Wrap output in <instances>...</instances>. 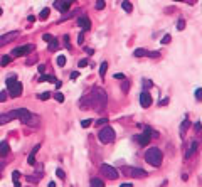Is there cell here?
Wrapping results in <instances>:
<instances>
[{
  "label": "cell",
  "instance_id": "cell-24",
  "mask_svg": "<svg viewBox=\"0 0 202 187\" xmlns=\"http://www.w3.org/2000/svg\"><path fill=\"white\" fill-rule=\"evenodd\" d=\"M106 69H108V63H101V66H99V76H101V78H104Z\"/></svg>",
  "mask_w": 202,
  "mask_h": 187
},
{
  "label": "cell",
  "instance_id": "cell-52",
  "mask_svg": "<svg viewBox=\"0 0 202 187\" xmlns=\"http://www.w3.org/2000/svg\"><path fill=\"white\" fill-rule=\"evenodd\" d=\"M2 169H3V162H0V170H2Z\"/></svg>",
  "mask_w": 202,
  "mask_h": 187
},
{
  "label": "cell",
  "instance_id": "cell-42",
  "mask_svg": "<svg viewBox=\"0 0 202 187\" xmlns=\"http://www.w3.org/2000/svg\"><path fill=\"white\" fill-rule=\"evenodd\" d=\"M78 66H79V67H86V66H88V59H81V61L78 63Z\"/></svg>",
  "mask_w": 202,
  "mask_h": 187
},
{
  "label": "cell",
  "instance_id": "cell-21",
  "mask_svg": "<svg viewBox=\"0 0 202 187\" xmlns=\"http://www.w3.org/2000/svg\"><path fill=\"white\" fill-rule=\"evenodd\" d=\"M39 81L44 83V81H49V83H56L57 79L54 76H47V74H41V78H39Z\"/></svg>",
  "mask_w": 202,
  "mask_h": 187
},
{
  "label": "cell",
  "instance_id": "cell-45",
  "mask_svg": "<svg viewBox=\"0 0 202 187\" xmlns=\"http://www.w3.org/2000/svg\"><path fill=\"white\" fill-rule=\"evenodd\" d=\"M37 71H39V73H44V71H46V66H44V64H39V66H37Z\"/></svg>",
  "mask_w": 202,
  "mask_h": 187
},
{
  "label": "cell",
  "instance_id": "cell-23",
  "mask_svg": "<svg viewBox=\"0 0 202 187\" xmlns=\"http://www.w3.org/2000/svg\"><path fill=\"white\" fill-rule=\"evenodd\" d=\"M49 14H50V10L49 9H44L41 14H39V20H46L49 17Z\"/></svg>",
  "mask_w": 202,
  "mask_h": 187
},
{
  "label": "cell",
  "instance_id": "cell-27",
  "mask_svg": "<svg viewBox=\"0 0 202 187\" xmlns=\"http://www.w3.org/2000/svg\"><path fill=\"white\" fill-rule=\"evenodd\" d=\"M121 9L126 10V12H131V9H133V5L130 2H121Z\"/></svg>",
  "mask_w": 202,
  "mask_h": 187
},
{
  "label": "cell",
  "instance_id": "cell-22",
  "mask_svg": "<svg viewBox=\"0 0 202 187\" xmlns=\"http://www.w3.org/2000/svg\"><path fill=\"white\" fill-rule=\"evenodd\" d=\"M10 63H12V56H3L0 59V66H9Z\"/></svg>",
  "mask_w": 202,
  "mask_h": 187
},
{
  "label": "cell",
  "instance_id": "cell-36",
  "mask_svg": "<svg viewBox=\"0 0 202 187\" xmlns=\"http://www.w3.org/2000/svg\"><path fill=\"white\" fill-rule=\"evenodd\" d=\"M196 100L197 101H202V88L196 89Z\"/></svg>",
  "mask_w": 202,
  "mask_h": 187
},
{
  "label": "cell",
  "instance_id": "cell-1",
  "mask_svg": "<svg viewBox=\"0 0 202 187\" xmlns=\"http://www.w3.org/2000/svg\"><path fill=\"white\" fill-rule=\"evenodd\" d=\"M88 98H89V101H91V108H96V110H103L108 103V95H106V91L101 89V88H95Z\"/></svg>",
  "mask_w": 202,
  "mask_h": 187
},
{
  "label": "cell",
  "instance_id": "cell-8",
  "mask_svg": "<svg viewBox=\"0 0 202 187\" xmlns=\"http://www.w3.org/2000/svg\"><path fill=\"white\" fill-rule=\"evenodd\" d=\"M34 49H35L34 44H27V46H22V47H17V49H14V51H12V57L27 56V54H30Z\"/></svg>",
  "mask_w": 202,
  "mask_h": 187
},
{
  "label": "cell",
  "instance_id": "cell-14",
  "mask_svg": "<svg viewBox=\"0 0 202 187\" xmlns=\"http://www.w3.org/2000/svg\"><path fill=\"white\" fill-rule=\"evenodd\" d=\"M41 150V145H34V148H32V152L29 153V157H27V164L29 165H35V153Z\"/></svg>",
  "mask_w": 202,
  "mask_h": 187
},
{
  "label": "cell",
  "instance_id": "cell-53",
  "mask_svg": "<svg viewBox=\"0 0 202 187\" xmlns=\"http://www.w3.org/2000/svg\"><path fill=\"white\" fill-rule=\"evenodd\" d=\"M0 15H2V9H0Z\"/></svg>",
  "mask_w": 202,
  "mask_h": 187
},
{
  "label": "cell",
  "instance_id": "cell-20",
  "mask_svg": "<svg viewBox=\"0 0 202 187\" xmlns=\"http://www.w3.org/2000/svg\"><path fill=\"white\" fill-rule=\"evenodd\" d=\"M91 187H104V182L98 177H93L91 179Z\"/></svg>",
  "mask_w": 202,
  "mask_h": 187
},
{
  "label": "cell",
  "instance_id": "cell-16",
  "mask_svg": "<svg viewBox=\"0 0 202 187\" xmlns=\"http://www.w3.org/2000/svg\"><path fill=\"white\" fill-rule=\"evenodd\" d=\"M189 147H190V148L187 150V153H185V159H190V157H192L194 153L197 152V148H199V142H197V140H194V142L190 143Z\"/></svg>",
  "mask_w": 202,
  "mask_h": 187
},
{
  "label": "cell",
  "instance_id": "cell-44",
  "mask_svg": "<svg viewBox=\"0 0 202 187\" xmlns=\"http://www.w3.org/2000/svg\"><path fill=\"white\" fill-rule=\"evenodd\" d=\"M83 42H84V34H83V32H81V34H79V35H78V44H79V46H81V44H83Z\"/></svg>",
  "mask_w": 202,
  "mask_h": 187
},
{
  "label": "cell",
  "instance_id": "cell-43",
  "mask_svg": "<svg viewBox=\"0 0 202 187\" xmlns=\"http://www.w3.org/2000/svg\"><path fill=\"white\" fill-rule=\"evenodd\" d=\"M7 93L9 91H0V101H5L7 100Z\"/></svg>",
  "mask_w": 202,
  "mask_h": 187
},
{
  "label": "cell",
  "instance_id": "cell-26",
  "mask_svg": "<svg viewBox=\"0 0 202 187\" xmlns=\"http://www.w3.org/2000/svg\"><path fill=\"white\" fill-rule=\"evenodd\" d=\"M135 54L136 57H143V56H147V54H148V51H145V49H135Z\"/></svg>",
  "mask_w": 202,
  "mask_h": 187
},
{
  "label": "cell",
  "instance_id": "cell-3",
  "mask_svg": "<svg viewBox=\"0 0 202 187\" xmlns=\"http://www.w3.org/2000/svg\"><path fill=\"white\" fill-rule=\"evenodd\" d=\"M7 89H9V95L12 96V98H19L20 95H22V83L14 79V78H9L7 79Z\"/></svg>",
  "mask_w": 202,
  "mask_h": 187
},
{
  "label": "cell",
  "instance_id": "cell-7",
  "mask_svg": "<svg viewBox=\"0 0 202 187\" xmlns=\"http://www.w3.org/2000/svg\"><path fill=\"white\" fill-rule=\"evenodd\" d=\"M99 170H101V174H103L104 177L111 179V181L118 179V170H116L115 167H111V165H108V164H103V165L99 167Z\"/></svg>",
  "mask_w": 202,
  "mask_h": 187
},
{
  "label": "cell",
  "instance_id": "cell-9",
  "mask_svg": "<svg viewBox=\"0 0 202 187\" xmlns=\"http://www.w3.org/2000/svg\"><path fill=\"white\" fill-rule=\"evenodd\" d=\"M7 115H9L10 118H19V120L22 121L25 116H29V115H30V111L25 110V108H17V110H12L10 113H7Z\"/></svg>",
  "mask_w": 202,
  "mask_h": 187
},
{
  "label": "cell",
  "instance_id": "cell-10",
  "mask_svg": "<svg viewBox=\"0 0 202 187\" xmlns=\"http://www.w3.org/2000/svg\"><path fill=\"white\" fill-rule=\"evenodd\" d=\"M140 105H142L143 108L152 106V96H150V93L147 91V89H143V91L140 93Z\"/></svg>",
  "mask_w": 202,
  "mask_h": 187
},
{
  "label": "cell",
  "instance_id": "cell-32",
  "mask_svg": "<svg viewBox=\"0 0 202 187\" xmlns=\"http://www.w3.org/2000/svg\"><path fill=\"white\" fill-rule=\"evenodd\" d=\"M91 125H93V120H89V118H88V120H83V121H81V127H83V128H88V127H91Z\"/></svg>",
  "mask_w": 202,
  "mask_h": 187
},
{
  "label": "cell",
  "instance_id": "cell-38",
  "mask_svg": "<svg viewBox=\"0 0 202 187\" xmlns=\"http://www.w3.org/2000/svg\"><path fill=\"white\" fill-rule=\"evenodd\" d=\"M184 27H185V20H184V19H180L179 22H177V29H179V30H182Z\"/></svg>",
  "mask_w": 202,
  "mask_h": 187
},
{
  "label": "cell",
  "instance_id": "cell-49",
  "mask_svg": "<svg viewBox=\"0 0 202 187\" xmlns=\"http://www.w3.org/2000/svg\"><path fill=\"white\" fill-rule=\"evenodd\" d=\"M78 76H79V73H78V71H73V73H71V79H76Z\"/></svg>",
  "mask_w": 202,
  "mask_h": 187
},
{
  "label": "cell",
  "instance_id": "cell-47",
  "mask_svg": "<svg viewBox=\"0 0 202 187\" xmlns=\"http://www.w3.org/2000/svg\"><path fill=\"white\" fill-rule=\"evenodd\" d=\"M143 86H145V88H150V86H152V81H150V79H143Z\"/></svg>",
  "mask_w": 202,
  "mask_h": 187
},
{
  "label": "cell",
  "instance_id": "cell-51",
  "mask_svg": "<svg viewBox=\"0 0 202 187\" xmlns=\"http://www.w3.org/2000/svg\"><path fill=\"white\" fill-rule=\"evenodd\" d=\"M49 187H56V184H54V182H49Z\"/></svg>",
  "mask_w": 202,
  "mask_h": 187
},
{
  "label": "cell",
  "instance_id": "cell-12",
  "mask_svg": "<svg viewBox=\"0 0 202 187\" xmlns=\"http://www.w3.org/2000/svg\"><path fill=\"white\" fill-rule=\"evenodd\" d=\"M78 26L83 29V30H89V27H91V20H89V17L86 15H81L78 19Z\"/></svg>",
  "mask_w": 202,
  "mask_h": 187
},
{
  "label": "cell",
  "instance_id": "cell-34",
  "mask_svg": "<svg viewBox=\"0 0 202 187\" xmlns=\"http://www.w3.org/2000/svg\"><path fill=\"white\" fill-rule=\"evenodd\" d=\"M108 123V120H106V118H99V120H96L95 121V125H96V127H101V125H106Z\"/></svg>",
  "mask_w": 202,
  "mask_h": 187
},
{
  "label": "cell",
  "instance_id": "cell-17",
  "mask_svg": "<svg viewBox=\"0 0 202 187\" xmlns=\"http://www.w3.org/2000/svg\"><path fill=\"white\" fill-rule=\"evenodd\" d=\"M10 153V147L7 142H2L0 143V159H3V157H7Z\"/></svg>",
  "mask_w": 202,
  "mask_h": 187
},
{
  "label": "cell",
  "instance_id": "cell-29",
  "mask_svg": "<svg viewBox=\"0 0 202 187\" xmlns=\"http://www.w3.org/2000/svg\"><path fill=\"white\" fill-rule=\"evenodd\" d=\"M54 98H56V101H59V103L64 101V95H63V93H59V91L54 93Z\"/></svg>",
  "mask_w": 202,
  "mask_h": 187
},
{
  "label": "cell",
  "instance_id": "cell-28",
  "mask_svg": "<svg viewBox=\"0 0 202 187\" xmlns=\"http://www.w3.org/2000/svg\"><path fill=\"white\" fill-rule=\"evenodd\" d=\"M56 63H57V66H64L66 64V56H57Z\"/></svg>",
  "mask_w": 202,
  "mask_h": 187
},
{
  "label": "cell",
  "instance_id": "cell-11",
  "mask_svg": "<svg viewBox=\"0 0 202 187\" xmlns=\"http://www.w3.org/2000/svg\"><path fill=\"white\" fill-rule=\"evenodd\" d=\"M22 123L24 125H29V127H37V125H39V116L30 113L29 116H25L24 120H22Z\"/></svg>",
  "mask_w": 202,
  "mask_h": 187
},
{
  "label": "cell",
  "instance_id": "cell-48",
  "mask_svg": "<svg viewBox=\"0 0 202 187\" xmlns=\"http://www.w3.org/2000/svg\"><path fill=\"white\" fill-rule=\"evenodd\" d=\"M196 132H197V133H200V132H202V125L200 123H196Z\"/></svg>",
  "mask_w": 202,
  "mask_h": 187
},
{
  "label": "cell",
  "instance_id": "cell-4",
  "mask_svg": "<svg viewBox=\"0 0 202 187\" xmlns=\"http://www.w3.org/2000/svg\"><path fill=\"white\" fill-rule=\"evenodd\" d=\"M98 138H99L101 143H111V142L115 140V130L106 125V127H103V128L98 132Z\"/></svg>",
  "mask_w": 202,
  "mask_h": 187
},
{
  "label": "cell",
  "instance_id": "cell-5",
  "mask_svg": "<svg viewBox=\"0 0 202 187\" xmlns=\"http://www.w3.org/2000/svg\"><path fill=\"white\" fill-rule=\"evenodd\" d=\"M121 172H123L125 175H128V177H136V179H142L147 175V172L143 170V169H138V167H123Z\"/></svg>",
  "mask_w": 202,
  "mask_h": 187
},
{
  "label": "cell",
  "instance_id": "cell-37",
  "mask_svg": "<svg viewBox=\"0 0 202 187\" xmlns=\"http://www.w3.org/2000/svg\"><path fill=\"white\" fill-rule=\"evenodd\" d=\"M42 39H44L46 42H49V44H50V42L54 41V37H52V35H50V34H44V35H42Z\"/></svg>",
  "mask_w": 202,
  "mask_h": 187
},
{
  "label": "cell",
  "instance_id": "cell-41",
  "mask_svg": "<svg viewBox=\"0 0 202 187\" xmlns=\"http://www.w3.org/2000/svg\"><path fill=\"white\" fill-rule=\"evenodd\" d=\"M56 174H57V177H59V179H64V177H66V174H64V170H63V169H57V170H56Z\"/></svg>",
  "mask_w": 202,
  "mask_h": 187
},
{
  "label": "cell",
  "instance_id": "cell-25",
  "mask_svg": "<svg viewBox=\"0 0 202 187\" xmlns=\"http://www.w3.org/2000/svg\"><path fill=\"white\" fill-rule=\"evenodd\" d=\"M10 120H12V118H10L7 113H5V115H0V125H5V123H9Z\"/></svg>",
  "mask_w": 202,
  "mask_h": 187
},
{
  "label": "cell",
  "instance_id": "cell-50",
  "mask_svg": "<svg viewBox=\"0 0 202 187\" xmlns=\"http://www.w3.org/2000/svg\"><path fill=\"white\" fill-rule=\"evenodd\" d=\"M120 187H133V185H131V184H128V182H126V184H121Z\"/></svg>",
  "mask_w": 202,
  "mask_h": 187
},
{
  "label": "cell",
  "instance_id": "cell-33",
  "mask_svg": "<svg viewBox=\"0 0 202 187\" xmlns=\"http://www.w3.org/2000/svg\"><path fill=\"white\" fill-rule=\"evenodd\" d=\"M12 179H14V184H19V179H20V172H14L12 174Z\"/></svg>",
  "mask_w": 202,
  "mask_h": 187
},
{
  "label": "cell",
  "instance_id": "cell-6",
  "mask_svg": "<svg viewBox=\"0 0 202 187\" xmlns=\"http://www.w3.org/2000/svg\"><path fill=\"white\" fill-rule=\"evenodd\" d=\"M152 136H157V133H153V132H152L150 128H147V130L143 132L142 135H136V136H135V142H136V143H140L142 147H145V145H148V143H150Z\"/></svg>",
  "mask_w": 202,
  "mask_h": 187
},
{
  "label": "cell",
  "instance_id": "cell-13",
  "mask_svg": "<svg viewBox=\"0 0 202 187\" xmlns=\"http://www.w3.org/2000/svg\"><path fill=\"white\" fill-rule=\"evenodd\" d=\"M17 35H19V32H17V30H14V32H9V34L2 35V37H0V47H2V46H5V44H9V42L12 41L14 37H17Z\"/></svg>",
  "mask_w": 202,
  "mask_h": 187
},
{
  "label": "cell",
  "instance_id": "cell-18",
  "mask_svg": "<svg viewBox=\"0 0 202 187\" xmlns=\"http://www.w3.org/2000/svg\"><path fill=\"white\" fill-rule=\"evenodd\" d=\"M79 108H81V110H89V108H91V101H89L88 96L81 98V101H79Z\"/></svg>",
  "mask_w": 202,
  "mask_h": 187
},
{
  "label": "cell",
  "instance_id": "cell-35",
  "mask_svg": "<svg viewBox=\"0 0 202 187\" xmlns=\"http://www.w3.org/2000/svg\"><path fill=\"white\" fill-rule=\"evenodd\" d=\"M128 89H130V83L125 79V81H123V84H121V91H123V93H126Z\"/></svg>",
  "mask_w": 202,
  "mask_h": 187
},
{
  "label": "cell",
  "instance_id": "cell-39",
  "mask_svg": "<svg viewBox=\"0 0 202 187\" xmlns=\"http://www.w3.org/2000/svg\"><path fill=\"white\" fill-rule=\"evenodd\" d=\"M57 46H59V44H57V41L54 39V41L49 44V51H54V49H57Z\"/></svg>",
  "mask_w": 202,
  "mask_h": 187
},
{
  "label": "cell",
  "instance_id": "cell-46",
  "mask_svg": "<svg viewBox=\"0 0 202 187\" xmlns=\"http://www.w3.org/2000/svg\"><path fill=\"white\" fill-rule=\"evenodd\" d=\"M115 78H116V79H121V81H125V74H121V73H116V74H115Z\"/></svg>",
  "mask_w": 202,
  "mask_h": 187
},
{
  "label": "cell",
  "instance_id": "cell-2",
  "mask_svg": "<svg viewBox=\"0 0 202 187\" xmlns=\"http://www.w3.org/2000/svg\"><path fill=\"white\" fill-rule=\"evenodd\" d=\"M145 160L148 162L150 165L153 167H160L162 165V160H164V155H162V150L157 148V147H152L145 152Z\"/></svg>",
  "mask_w": 202,
  "mask_h": 187
},
{
  "label": "cell",
  "instance_id": "cell-40",
  "mask_svg": "<svg viewBox=\"0 0 202 187\" xmlns=\"http://www.w3.org/2000/svg\"><path fill=\"white\" fill-rule=\"evenodd\" d=\"M170 34H165L164 35V39H162V44H168V42H170Z\"/></svg>",
  "mask_w": 202,
  "mask_h": 187
},
{
  "label": "cell",
  "instance_id": "cell-30",
  "mask_svg": "<svg viewBox=\"0 0 202 187\" xmlns=\"http://www.w3.org/2000/svg\"><path fill=\"white\" fill-rule=\"evenodd\" d=\"M37 98H39V100H42V101H47V100L50 98V93H49V91H46V93H42V95H39Z\"/></svg>",
  "mask_w": 202,
  "mask_h": 187
},
{
  "label": "cell",
  "instance_id": "cell-19",
  "mask_svg": "<svg viewBox=\"0 0 202 187\" xmlns=\"http://www.w3.org/2000/svg\"><path fill=\"white\" fill-rule=\"evenodd\" d=\"M189 127H190V121H189V120H184V123L180 125V136H185L187 130H189Z\"/></svg>",
  "mask_w": 202,
  "mask_h": 187
},
{
  "label": "cell",
  "instance_id": "cell-15",
  "mask_svg": "<svg viewBox=\"0 0 202 187\" xmlns=\"http://www.w3.org/2000/svg\"><path fill=\"white\" fill-rule=\"evenodd\" d=\"M54 7H56L59 12H67L69 7H71V2H59V0H57V2H54Z\"/></svg>",
  "mask_w": 202,
  "mask_h": 187
},
{
  "label": "cell",
  "instance_id": "cell-31",
  "mask_svg": "<svg viewBox=\"0 0 202 187\" xmlns=\"http://www.w3.org/2000/svg\"><path fill=\"white\" fill-rule=\"evenodd\" d=\"M104 5H106V3H104V0H98V2L95 3L96 10H103V9H104Z\"/></svg>",
  "mask_w": 202,
  "mask_h": 187
}]
</instances>
